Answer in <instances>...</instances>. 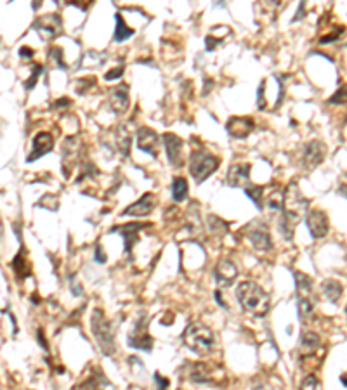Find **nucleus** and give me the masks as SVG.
Masks as SVG:
<instances>
[{"instance_id": "obj_1", "label": "nucleus", "mask_w": 347, "mask_h": 390, "mask_svg": "<svg viewBox=\"0 0 347 390\" xmlns=\"http://www.w3.org/2000/svg\"><path fill=\"white\" fill-rule=\"evenodd\" d=\"M283 210L285 213L281 217V222H279V231H281L283 238L292 239L297 224H299V220L302 219L306 210H308V199L302 196V193H300L299 186L295 182H292L285 189Z\"/></svg>"}, {"instance_id": "obj_2", "label": "nucleus", "mask_w": 347, "mask_h": 390, "mask_svg": "<svg viewBox=\"0 0 347 390\" xmlns=\"http://www.w3.org/2000/svg\"><path fill=\"white\" fill-rule=\"evenodd\" d=\"M236 297H238L239 305L250 314L266 316L269 312L271 299L257 283H252V281L239 283L238 288H236Z\"/></svg>"}, {"instance_id": "obj_3", "label": "nucleus", "mask_w": 347, "mask_h": 390, "mask_svg": "<svg viewBox=\"0 0 347 390\" xmlns=\"http://www.w3.org/2000/svg\"><path fill=\"white\" fill-rule=\"evenodd\" d=\"M183 340L184 345L198 355L210 354L214 351V347H216V337H214L212 330L205 326V324H201V322H191L184 330Z\"/></svg>"}, {"instance_id": "obj_4", "label": "nucleus", "mask_w": 347, "mask_h": 390, "mask_svg": "<svg viewBox=\"0 0 347 390\" xmlns=\"http://www.w3.org/2000/svg\"><path fill=\"white\" fill-rule=\"evenodd\" d=\"M91 326L92 333H94V338L99 343V349L104 355H113L116 351V343H115V333H113L111 322L106 319V316L101 311H94L91 319Z\"/></svg>"}, {"instance_id": "obj_5", "label": "nucleus", "mask_w": 347, "mask_h": 390, "mask_svg": "<svg viewBox=\"0 0 347 390\" xmlns=\"http://www.w3.org/2000/svg\"><path fill=\"white\" fill-rule=\"evenodd\" d=\"M219 168V158L207 151H195L189 156V172L198 182H203Z\"/></svg>"}, {"instance_id": "obj_6", "label": "nucleus", "mask_w": 347, "mask_h": 390, "mask_svg": "<svg viewBox=\"0 0 347 390\" xmlns=\"http://www.w3.org/2000/svg\"><path fill=\"white\" fill-rule=\"evenodd\" d=\"M306 224H308L309 232L312 234L314 239H321L328 234L330 224H328V217L323 210H311L306 217Z\"/></svg>"}, {"instance_id": "obj_7", "label": "nucleus", "mask_w": 347, "mask_h": 390, "mask_svg": "<svg viewBox=\"0 0 347 390\" xmlns=\"http://www.w3.org/2000/svg\"><path fill=\"white\" fill-rule=\"evenodd\" d=\"M146 324H148L146 319H141V321L137 322L134 331H132L130 337H128V343H130V347H134V349H141V351L151 352L153 338L148 335Z\"/></svg>"}, {"instance_id": "obj_8", "label": "nucleus", "mask_w": 347, "mask_h": 390, "mask_svg": "<svg viewBox=\"0 0 347 390\" xmlns=\"http://www.w3.org/2000/svg\"><path fill=\"white\" fill-rule=\"evenodd\" d=\"M164 144L167 149L168 161L172 167L181 168L184 163V155H183V141L174 134H165L164 136Z\"/></svg>"}, {"instance_id": "obj_9", "label": "nucleus", "mask_w": 347, "mask_h": 390, "mask_svg": "<svg viewBox=\"0 0 347 390\" xmlns=\"http://www.w3.org/2000/svg\"><path fill=\"white\" fill-rule=\"evenodd\" d=\"M226 130L235 139H245L254 130V120L247 118V116H233L228 120Z\"/></svg>"}, {"instance_id": "obj_10", "label": "nucleus", "mask_w": 347, "mask_h": 390, "mask_svg": "<svg viewBox=\"0 0 347 390\" xmlns=\"http://www.w3.org/2000/svg\"><path fill=\"white\" fill-rule=\"evenodd\" d=\"M327 156V146L321 141H312L304 149V165L308 168H316Z\"/></svg>"}, {"instance_id": "obj_11", "label": "nucleus", "mask_w": 347, "mask_h": 390, "mask_svg": "<svg viewBox=\"0 0 347 390\" xmlns=\"http://www.w3.org/2000/svg\"><path fill=\"white\" fill-rule=\"evenodd\" d=\"M156 198L153 193H146V195L141 196V199H137L136 203H132L128 208L124 210V215H134V217H146L155 210Z\"/></svg>"}, {"instance_id": "obj_12", "label": "nucleus", "mask_w": 347, "mask_h": 390, "mask_svg": "<svg viewBox=\"0 0 347 390\" xmlns=\"http://www.w3.org/2000/svg\"><path fill=\"white\" fill-rule=\"evenodd\" d=\"M61 26H63V21L57 14H49V16H42L35 21V28L42 33V36L45 38H52L61 32Z\"/></svg>"}, {"instance_id": "obj_13", "label": "nucleus", "mask_w": 347, "mask_h": 390, "mask_svg": "<svg viewBox=\"0 0 347 390\" xmlns=\"http://www.w3.org/2000/svg\"><path fill=\"white\" fill-rule=\"evenodd\" d=\"M216 281L220 284V286H231L235 283L236 276H238V269L236 266L231 262V260L222 259L216 267Z\"/></svg>"}, {"instance_id": "obj_14", "label": "nucleus", "mask_w": 347, "mask_h": 390, "mask_svg": "<svg viewBox=\"0 0 347 390\" xmlns=\"http://www.w3.org/2000/svg\"><path fill=\"white\" fill-rule=\"evenodd\" d=\"M158 144H160V141L155 130H151V128H148V127L139 128V132H137V146H139V149L156 156L158 155Z\"/></svg>"}, {"instance_id": "obj_15", "label": "nucleus", "mask_w": 347, "mask_h": 390, "mask_svg": "<svg viewBox=\"0 0 347 390\" xmlns=\"http://www.w3.org/2000/svg\"><path fill=\"white\" fill-rule=\"evenodd\" d=\"M250 177V165L236 163L228 172V184L231 187H247Z\"/></svg>"}, {"instance_id": "obj_16", "label": "nucleus", "mask_w": 347, "mask_h": 390, "mask_svg": "<svg viewBox=\"0 0 347 390\" xmlns=\"http://www.w3.org/2000/svg\"><path fill=\"white\" fill-rule=\"evenodd\" d=\"M54 146V139L49 132H40L38 136L33 139V151L32 155L28 156V161H33V160H38L40 156H44L45 153H49Z\"/></svg>"}, {"instance_id": "obj_17", "label": "nucleus", "mask_w": 347, "mask_h": 390, "mask_svg": "<svg viewBox=\"0 0 347 390\" xmlns=\"http://www.w3.org/2000/svg\"><path fill=\"white\" fill-rule=\"evenodd\" d=\"M247 238L252 241L254 248L259 251H268L271 250L273 243H271V238H269L268 231L262 229V227H254V229H248L247 231Z\"/></svg>"}, {"instance_id": "obj_18", "label": "nucleus", "mask_w": 347, "mask_h": 390, "mask_svg": "<svg viewBox=\"0 0 347 390\" xmlns=\"http://www.w3.org/2000/svg\"><path fill=\"white\" fill-rule=\"evenodd\" d=\"M128 104H130V99H128L127 87H125V85L111 92V96H110V106H111V109L115 113L124 115L128 109Z\"/></svg>"}, {"instance_id": "obj_19", "label": "nucleus", "mask_w": 347, "mask_h": 390, "mask_svg": "<svg viewBox=\"0 0 347 390\" xmlns=\"http://www.w3.org/2000/svg\"><path fill=\"white\" fill-rule=\"evenodd\" d=\"M141 224H128V226H120V227H113V231H120L122 236L125 239V251L130 253L132 247L137 241V231L141 229Z\"/></svg>"}, {"instance_id": "obj_20", "label": "nucleus", "mask_w": 347, "mask_h": 390, "mask_svg": "<svg viewBox=\"0 0 347 390\" xmlns=\"http://www.w3.org/2000/svg\"><path fill=\"white\" fill-rule=\"evenodd\" d=\"M321 293H323V297L327 300L337 303L340 300V297H342V286H340V283L335 281V279H327V281H323V284H321Z\"/></svg>"}, {"instance_id": "obj_21", "label": "nucleus", "mask_w": 347, "mask_h": 390, "mask_svg": "<svg viewBox=\"0 0 347 390\" xmlns=\"http://www.w3.org/2000/svg\"><path fill=\"white\" fill-rule=\"evenodd\" d=\"M188 376L191 382H196V383H212L210 371H208L207 366L201 364V362H196V364H191V366H189Z\"/></svg>"}, {"instance_id": "obj_22", "label": "nucleus", "mask_w": 347, "mask_h": 390, "mask_svg": "<svg viewBox=\"0 0 347 390\" xmlns=\"http://www.w3.org/2000/svg\"><path fill=\"white\" fill-rule=\"evenodd\" d=\"M266 198V205L273 210H283V201H285V189L276 187L269 195H264Z\"/></svg>"}, {"instance_id": "obj_23", "label": "nucleus", "mask_w": 347, "mask_h": 390, "mask_svg": "<svg viewBox=\"0 0 347 390\" xmlns=\"http://www.w3.org/2000/svg\"><path fill=\"white\" fill-rule=\"evenodd\" d=\"M188 191H189V187H188L186 179L177 177V179L172 180V198H174V201H183V199H186Z\"/></svg>"}, {"instance_id": "obj_24", "label": "nucleus", "mask_w": 347, "mask_h": 390, "mask_svg": "<svg viewBox=\"0 0 347 390\" xmlns=\"http://www.w3.org/2000/svg\"><path fill=\"white\" fill-rule=\"evenodd\" d=\"M295 283H297V295H299V299L309 297L311 288H312L311 278H308V276L302 274V272H295Z\"/></svg>"}, {"instance_id": "obj_25", "label": "nucleus", "mask_w": 347, "mask_h": 390, "mask_svg": "<svg viewBox=\"0 0 347 390\" xmlns=\"http://www.w3.org/2000/svg\"><path fill=\"white\" fill-rule=\"evenodd\" d=\"M134 35V30L128 28L125 24L122 14H116V30H115V42H124V40L130 38Z\"/></svg>"}, {"instance_id": "obj_26", "label": "nucleus", "mask_w": 347, "mask_h": 390, "mask_svg": "<svg viewBox=\"0 0 347 390\" xmlns=\"http://www.w3.org/2000/svg\"><path fill=\"white\" fill-rule=\"evenodd\" d=\"M312 312H314V302L311 297L299 299V316L302 318V321H309L312 318Z\"/></svg>"}, {"instance_id": "obj_27", "label": "nucleus", "mask_w": 347, "mask_h": 390, "mask_svg": "<svg viewBox=\"0 0 347 390\" xmlns=\"http://www.w3.org/2000/svg\"><path fill=\"white\" fill-rule=\"evenodd\" d=\"M319 347V337L312 331H304L302 333V349L309 354L316 351Z\"/></svg>"}, {"instance_id": "obj_28", "label": "nucleus", "mask_w": 347, "mask_h": 390, "mask_svg": "<svg viewBox=\"0 0 347 390\" xmlns=\"http://www.w3.org/2000/svg\"><path fill=\"white\" fill-rule=\"evenodd\" d=\"M245 193H247V196L257 205V207L262 208V198H264V189H262V187H257V186L245 187Z\"/></svg>"}, {"instance_id": "obj_29", "label": "nucleus", "mask_w": 347, "mask_h": 390, "mask_svg": "<svg viewBox=\"0 0 347 390\" xmlns=\"http://www.w3.org/2000/svg\"><path fill=\"white\" fill-rule=\"evenodd\" d=\"M328 103L330 104H347V84L340 85V89L330 97V99H328Z\"/></svg>"}, {"instance_id": "obj_30", "label": "nucleus", "mask_w": 347, "mask_h": 390, "mask_svg": "<svg viewBox=\"0 0 347 390\" xmlns=\"http://www.w3.org/2000/svg\"><path fill=\"white\" fill-rule=\"evenodd\" d=\"M12 264H14V269H16L18 276H21V278H24V276L30 272V267H26V262H24V259L21 257V253L14 259V262Z\"/></svg>"}, {"instance_id": "obj_31", "label": "nucleus", "mask_w": 347, "mask_h": 390, "mask_svg": "<svg viewBox=\"0 0 347 390\" xmlns=\"http://www.w3.org/2000/svg\"><path fill=\"white\" fill-rule=\"evenodd\" d=\"M342 33H344V28H342V26H339V28H335V32H333V33H330V35L321 36V40H319V44H331V42L339 38V36L342 35Z\"/></svg>"}, {"instance_id": "obj_32", "label": "nucleus", "mask_w": 347, "mask_h": 390, "mask_svg": "<svg viewBox=\"0 0 347 390\" xmlns=\"http://www.w3.org/2000/svg\"><path fill=\"white\" fill-rule=\"evenodd\" d=\"M311 387H314V389H319V387H321V383H319V380L316 378L314 374H308L306 380L302 382V389H311Z\"/></svg>"}, {"instance_id": "obj_33", "label": "nucleus", "mask_w": 347, "mask_h": 390, "mask_svg": "<svg viewBox=\"0 0 347 390\" xmlns=\"http://www.w3.org/2000/svg\"><path fill=\"white\" fill-rule=\"evenodd\" d=\"M33 70H35V71H33V73H32V76H30V78L26 80V89H28V90H30V89L35 87L37 78H38V75H40V73H42V66H37V68H33Z\"/></svg>"}, {"instance_id": "obj_34", "label": "nucleus", "mask_w": 347, "mask_h": 390, "mask_svg": "<svg viewBox=\"0 0 347 390\" xmlns=\"http://www.w3.org/2000/svg\"><path fill=\"white\" fill-rule=\"evenodd\" d=\"M92 2H94V0H68V4L76 5V7L82 9V11H87L92 5Z\"/></svg>"}, {"instance_id": "obj_35", "label": "nucleus", "mask_w": 347, "mask_h": 390, "mask_svg": "<svg viewBox=\"0 0 347 390\" xmlns=\"http://www.w3.org/2000/svg\"><path fill=\"white\" fill-rule=\"evenodd\" d=\"M264 90H266V82H262L259 87V97H257V106L260 107V109H264L266 107V97H264Z\"/></svg>"}, {"instance_id": "obj_36", "label": "nucleus", "mask_w": 347, "mask_h": 390, "mask_svg": "<svg viewBox=\"0 0 347 390\" xmlns=\"http://www.w3.org/2000/svg\"><path fill=\"white\" fill-rule=\"evenodd\" d=\"M122 75H124V68H113L111 71H108L106 75H104V78H106V80H115V78H120Z\"/></svg>"}, {"instance_id": "obj_37", "label": "nucleus", "mask_w": 347, "mask_h": 390, "mask_svg": "<svg viewBox=\"0 0 347 390\" xmlns=\"http://www.w3.org/2000/svg\"><path fill=\"white\" fill-rule=\"evenodd\" d=\"M52 54H54V59L57 61V64H59V68H66V64H64L63 57H61V49H52Z\"/></svg>"}, {"instance_id": "obj_38", "label": "nucleus", "mask_w": 347, "mask_h": 390, "mask_svg": "<svg viewBox=\"0 0 347 390\" xmlns=\"http://www.w3.org/2000/svg\"><path fill=\"white\" fill-rule=\"evenodd\" d=\"M207 51H214V49L219 45V40L217 38H214V36H207Z\"/></svg>"}, {"instance_id": "obj_39", "label": "nucleus", "mask_w": 347, "mask_h": 390, "mask_svg": "<svg viewBox=\"0 0 347 390\" xmlns=\"http://www.w3.org/2000/svg\"><path fill=\"white\" fill-rule=\"evenodd\" d=\"M96 260H97V262H99V264H104V262H106V253H104L103 248H101V247H97V248H96Z\"/></svg>"}, {"instance_id": "obj_40", "label": "nucleus", "mask_w": 347, "mask_h": 390, "mask_svg": "<svg viewBox=\"0 0 347 390\" xmlns=\"http://www.w3.org/2000/svg\"><path fill=\"white\" fill-rule=\"evenodd\" d=\"M155 382H156V385H160L162 389H167L168 387V380H165L164 376H160V373L155 374Z\"/></svg>"}, {"instance_id": "obj_41", "label": "nucleus", "mask_w": 347, "mask_h": 390, "mask_svg": "<svg viewBox=\"0 0 347 390\" xmlns=\"http://www.w3.org/2000/svg\"><path fill=\"white\" fill-rule=\"evenodd\" d=\"M19 54L24 57V59H32L33 51H32V49H30V47H21V49H19Z\"/></svg>"}, {"instance_id": "obj_42", "label": "nucleus", "mask_w": 347, "mask_h": 390, "mask_svg": "<svg viewBox=\"0 0 347 390\" xmlns=\"http://www.w3.org/2000/svg\"><path fill=\"white\" fill-rule=\"evenodd\" d=\"M70 104H72V101L70 99H59L56 103V106H70Z\"/></svg>"}, {"instance_id": "obj_43", "label": "nucleus", "mask_w": 347, "mask_h": 390, "mask_svg": "<svg viewBox=\"0 0 347 390\" xmlns=\"http://www.w3.org/2000/svg\"><path fill=\"white\" fill-rule=\"evenodd\" d=\"M216 300L219 302L220 307H226V305H224V302H222V297H220V291H216Z\"/></svg>"}, {"instance_id": "obj_44", "label": "nucleus", "mask_w": 347, "mask_h": 390, "mask_svg": "<svg viewBox=\"0 0 347 390\" xmlns=\"http://www.w3.org/2000/svg\"><path fill=\"white\" fill-rule=\"evenodd\" d=\"M340 193H342V195L347 198V187H346V186H342V187H340Z\"/></svg>"}, {"instance_id": "obj_45", "label": "nucleus", "mask_w": 347, "mask_h": 390, "mask_svg": "<svg viewBox=\"0 0 347 390\" xmlns=\"http://www.w3.org/2000/svg\"><path fill=\"white\" fill-rule=\"evenodd\" d=\"M40 4H42V0H37V2H33V9H38Z\"/></svg>"}, {"instance_id": "obj_46", "label": "nucleus", "mask_w": 347, "mask_h": 390, "mask_svg": "<svg viewBox=\"0 0 347 390\" xmlns=\"http://www.w3.org/2000/svg\"><path fill=\"white\" fill-rule=\"evenodd\" d=\"M216 4H217V5H222V4H224V0H216Z\"/></svg>"}, {"instance_id": "obj_47", "label": "nucleus", "mask_w": 347, "mask_h": 390, "mask_svg": "<svg viewBox=\"0 0 347 390\" xmlns=\"http://www.w3.org/2000/svg\"><path fill=\"white\" fill-rule=\"evenodd\" d=\"M342 382H344V385H347V378H346V376H342Z\"/></svg>"}]
</instances>
